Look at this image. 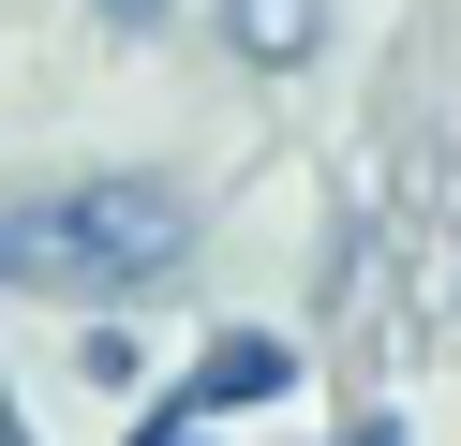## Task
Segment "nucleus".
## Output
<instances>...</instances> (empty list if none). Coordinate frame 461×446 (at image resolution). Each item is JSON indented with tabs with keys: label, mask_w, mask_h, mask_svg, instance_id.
Listing matches in <instances>:
<instances>
[{
	"label": "nucleus",
	"mask_w": 461,
	"mask_h": 446,
	"mask_svg": "<svg viewBox=\"0 0 461 446\" xmlns=\"http://www.w3.org/2000/svg\"><path fill=\"white\" fill-rule=\"evenodd\" d=\"M194 238H209L194 178H164V164H75V178L0 194V297H75V313H120V297L179 283Z\"/></svg>",
	"instance_id": "f257e3e1"
},
{
	"label": "nucleus",
	"mask_w": 461,
	"mask_h": 446,
	"mask_svg": "<svg viewBox=\"0 0 461 446\" xmlns=\"http://www.w3.org/2000/svg\"><path fill=\"white\" fill-rule=\"evenodd\" d=\"M298 387H312V342H298V327H268V313H223L209 342H194V372L134 402V432H223V416H283Z\"/></svg>",
	"instance_id": "f03ea898"
},
{
	"label": "nucleus",
	"mask_w": 461,
	"mask_h": 446,
	"mask_svg": "<svg viewBox=\"0 0 461 446\" xmlns=\"http://www.w3.org/2000/svg\"><path fill=\"white\" fill-rule=\"evenodd\" d=\"M312 45H328V0H223V59L253 75H298Z\"/></svg>",
	"instance_id": "7ed1b4c3"
},
{
	"label": "nucleus",
	"mask_w": 461,
	"mask_h": 446,
	"mask_svg": "<svg viewBox=\"0 0 461 446\" xmlns=\"http://www.w3.org/2000/svg\"><path fill=\"white\" fill-rule=\"evenodd\" d=\"M75 387H104V402H134V387H149V342H134V313H90V327H75Z\"/></svg>",
	"instance_id": "20e7f679"
},
{
	"label": "nucleus",
	"mask_w": 461,
	"mask_h": 446,
	"mask_svg": "<svg viewBox=\"0 0 461 446\" xmlns=\"http://www.w3.org/2000/svg\"><path fill=\"white\" fill-rule=\"evenodd\" d=\"M90 30H104V45H164V30H179V0H90Z\"/></svg>",
	"instance_id": "39448f33"
},
{
	"label": "nucleus",
	"mask_w": 461,
	"mask_h": 446,
	"mask_svg": "<svg viewBox=\"0 0 461 446\" xmlns=\"http://www.w3.org/2000/svg\"><path fill=\"white\" fill-rule=\"evenodd\" d=\"M328 446H402V416H342V432Z\"/></svg>",
	"instance_id": "423d86ee"
},
{
	"label": "nucleus",
	"mask_w": 461,
	"mask_h": 446,
	"mask_svg": "<svg viewBox=\"0 0 461 446\" xmlns=\"http://www.w3.org/2000/svg\"><path fill=\"white\" fill-rule=\"evenodd\" d=\"M0 446H31V416H15V372H0Z\"/></svg>",
	"instance_id": "0eeeda50"
},
{
	"label": "nucleus",
	"mask_w": 461,
	"mask_h": 446,
	"mask_svg": "<svg viewBox=\"0 0 461 446\" xmlns=\"http://www.w3.org/2000/svg\"><path fill=\"white\" fill-rule=\"evenodd\" d=\"M120 446H223V432H120Z\"/></svg>",
	"instance_id": "6e6552de"
}]
</instances>
